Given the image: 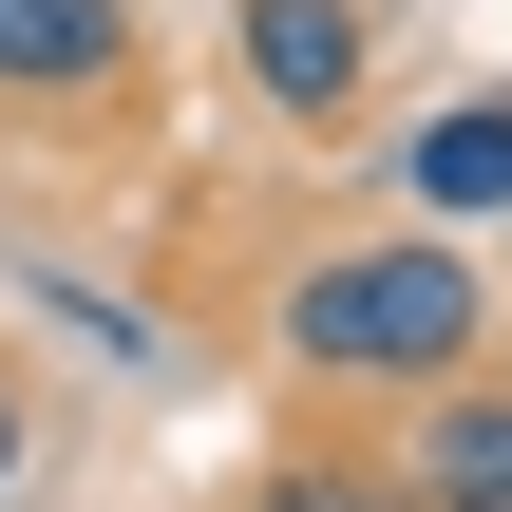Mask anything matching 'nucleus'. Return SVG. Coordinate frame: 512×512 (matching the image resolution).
<instances>
[{
	"label": "nucleus",
	"mask_w": 512,
	"mask_h": 512,
	"mask_svg": "<svg viewBox=\"0 0 512 512\" xmlns=\"http://www.w3.org/2000/svg\"><path fill=\"white\" fill-rule=\"evenodd\" d=\"M266 361L304 380V399H437V380H475L494 361V266H475V228H323L285 285H266Z\"/></svg>",
	"instance_id": "nucleus-1"
},
{
	"label": "nucleus",
	"mask_w": 512,
	"mask_h": 512,
	"mask_svg": "<svg viewBox=\"0 0 512 512\" xmlns=\"http://www.w3.org/2000/svg\"><path fill=\"white\" fill-rule=\"evenodd\" d=\"M228 57L285 133H361L380 95V0H228Z\"/></svg>",
	"instance_id": "nucleus-2"
},
{
	"label": "nucleus",
	"mask_w": 512,
	"mask_h": 512,
	"mask_svg": "<svg viewBox=\"0 0 512 512\" xmlns=\"http://www.w3.org/2000/svg\"><path fill=\"white\" fill-rule=\"evenodd\" d=\"M380 190L418 209V228H494L512 209V76H475V95H437L399 152H380Z\"/></svg>",
	"instance_id": "nucleus-3"
},
{
	"label": "nucleus",
	"mask_w": 512,
	"mask_h": 512,
	"mask_svg": "<svg viewBox=\"0 0 512 512\" xmlns=\"http://www.w3.org/2000/svg\"><path fill=\"white\" fill-rule=\"evenodd\" d=\"M399 494L418 512H512V380L475 361V380H437V399H399Z\"/></svg>",
	"instance_id": "nucleus-4"
},
{
	"label": "nucleus",
	"mask_w": 512,
	"mask_h": 512,
	"mask_svg": "<svg viewBox=\"0 0 512 512\" xmlns=\"http://www.w3.org/2000/svg\"><path fill=\"white\" fill-rule=\"evenodd\" d=\"M133 95V0H0V114H95Z\"/></svg>",
	"instance_id": "nucleus-5"
},
{
	"label": "nucleus",
	"mask_w": 512,
	"mask_h": 512,
	"mask_svg": "<svg viewBox=\"0 0 512 512\" xmlns=\"http://www.w3.org/2000/svg\"><path fill=\"white\" fill-rule=\"evenodd\" d=\"M247 512H418V494H399V456L304 437V456H266V475H247Z\"/></svg>",
	"instance_id": "nucleus-6"
},
{
	"label": "nucleus",
	"mask_w": 512,
	"mask_h": 512,
	"mask_svg": "<svg viewBox=\"0 0 512 512\" xmlns=\"http://www.w3.org/2000/svg\"><path fill=\"white\" fill-rule=\"evenodd\" d=\"M19 475H38V399H19V361H0V512H19Z\"/></svg>",
	"instance_id": "nucleus-7"
}]
</instances>
